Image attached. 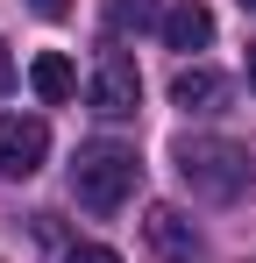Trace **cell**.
I'll list each match as a JSON object with an SVG mask.
<instances>
[{"mask_svg":"<svg viewBox=\"0 0 256 263\" xmlns=\"http://www.w3.org/2000/svg\"><path fill=\"white\" fill-rule=\"evenodd\" d=\"M29 7H36L43 22H64V14H71V0H29Z\"/></svg>","mask_w":256,"mask_h":263,"instance_id":"obj_11","label":"cell"},{"mask_svg":"<svg viewBox=\"0 0 256 263\" xmlns=\"http://www.w3.org/2000/svg\"><path fill=\"white\" fill-rule=\"evenodd\" d=\"M178 178H185L192 199L228 206V199L249 192V149L228 142V135H185V142H178Z\"/></svg>","mask_w":256,"mask_h":263,"instance_id":"obj_1","label":"cell"},{"mask_svg":"<svg viewBox=\"0 0 256 263\" xmlns=\"http://www.w3.org/2000/svg\"><path fill=\"white\" fill-rule=\"evenodd\" d=\"M142 235H150V249H157L164 263H192V256H199V228L178 214V206H150Z\"/></svg>","mask_w":256,"mask_h":263,"instance_id":"obj_5","label":"cell"},{"mask_svg":"<svg viewBox=\"0 0 256 263\" xmlns=\"http://www.w3.org/2000/svg\"><path fill=\"white\" fill-rule=\"evenodd\" d=\"M100 22H107V36H142V29H164V0H100Z\"/></svg>","mask_w":256,"mask_h":263,"instance_id":"obj_9","label":"cell"},{"mask_svg":"<svg viewBox=\"0 0 256 263\" xmlns=\"http://www.w3.org/2000/svg\"><path fill=\"white\" fill-rule=\"evenodd\" d=\"M64 263H121V256H114V249H100V242H71Z\"/></svg>","mask_w":256,"mask_h":263,"instance_id":"obj_10","label":"cell"},{"mask_svg":"<svg viewBox=\"0 0 256 263\" xmlns=\"http://www.w3.org/2000/svg\"><path fill=\"white\" fill-rule=\"evenodd\" d=\"M85 100H93V114H107V121H128V114L142 107V71H135V57H128V50H100Z\"/></svg>","mask_w":256,"mask_h":263,"instance_id":"obj_3","label":"cell"},{"mask_svg":"<svg viewBox=\"0 0 256 263\" xmlns=\"http://www.w3.org/2000/svg\"><path fill=\"white\" fill-rule=\"evenodd\" d=\"M249 86H256V50H249Z\"/></svg>","mask_w":256,"mask_h":263,"instance_id":"obj_13","label":"cell"},{"mask_svg":"<svg viewBox=\"0 0 256 263\" xmlns=\"http://www.w3.org/2000/svg\"><path fill=\"white\" fill-rule=\"evenodd\" d=\"M29 86H36L43 107H64V100L79 92V71H71V57H64V50H43L36 64H29Z\"/></svg>","mask_w":256,"mask_h":263,"instance_id":"obj_8","label":"cell"},{"mask_svg":"<svg viewBox=\"0 0 256 263\" xmlns=\"http://www.w3.org/2000/svg\"><path fill=\"white\" fill-rule=\"evenodd\" d=\"M50 157V128L36 114H0V178H36Z\"/></svg>","mask_w":256,"mask_h":263,"instance_id":"obj_4","label":"cell"},{"mask_svg":"<svg viewBox=\"0 0 256 263\" xmlns=\"http://www.w3.org/2000/svg\"><path fill=\"white\" fill-rule=\"evenodd\" d=\"M242 14H256V0H242Z\"/></svg>","mask_w":256,"mask_h":263,"instance_id":"obj_14","label":"cell"},{"mask_svg":"<svg viewBox=\"0 0 256 263\" xmlns=\"http://www.w3.org/2000/svg\"><path fill=\"white\" fill-rule=\"evenodd\" d=\"M135 185H142V164H135V149H121V142H85L79 157H71V192H79L85 214H121Z\"/></svg>","mask_w":256,"mask_h":263,"instance_id":"obj_2","label":"cell"},{"mask_svg":"<svg viewBox=\"0 0 256 263\" xmlns=\"http://www.w3.org/2000/svg\"><path fill=\"white\" fill-rule=\"evenodd\" d=\"M164 43L171 50H207L213 43V7L207 0H171L164 7Z\"/></svg>","mask_w":256,"mask_h":263,"instance_id":"obj_6","label":"cell"},{"mask_svg":"<svg viewBox=\"0 0 256 263\" xmlns=\"http://www.w3.org/2000/svg\"><path fill=\"white\" fill-rule=\"evenodd\" d=\"M14 86V57H7V43H0V92Z\"/></svg>","mask_w":256,"mask_h":263,"instance_id":"obj_12","label":"cell"},{"mask_svg":"<svg viewBox=\"0 0 256 263\" xmlns=\"http://www.w3.org/2000/svg\"><path fill=\"white\" fill-rule=\"evenodd\" d=\"M221 100H228V79L207 71V64H185V71L171 79V107H185V114H213Z\"/></svg>","mask_w":256,"mask_h":263,"instance_id":"obj_7","label":"cell"}]
</instances>
